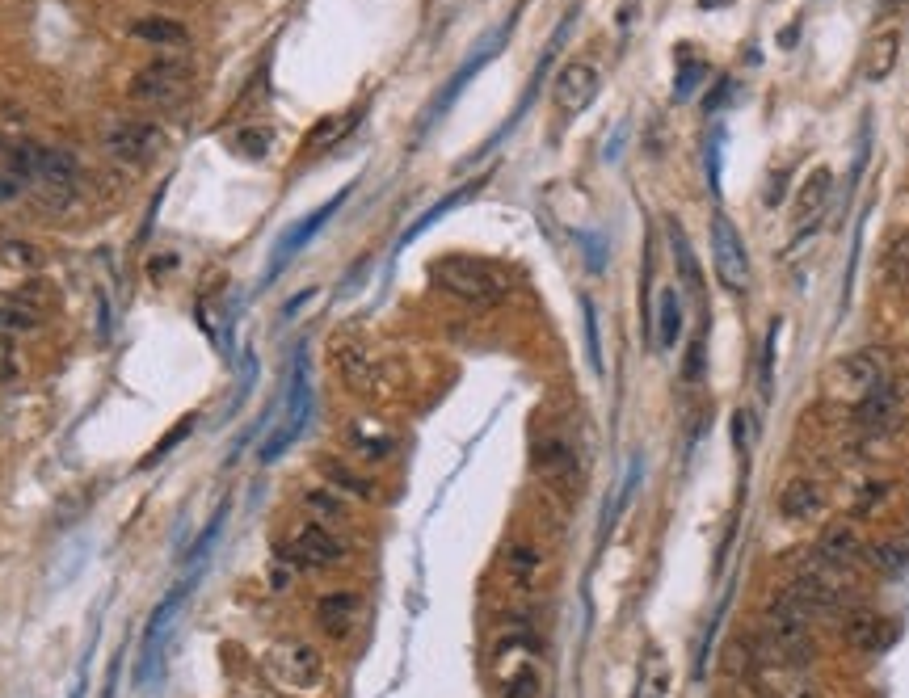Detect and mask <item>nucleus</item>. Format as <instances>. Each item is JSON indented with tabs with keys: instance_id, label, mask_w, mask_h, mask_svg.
Returning a JSON list of instances; mask_svg holds the SVG:
<instances>
[{
	"instance_id": "nucleus-22",
	"label": "nucleus",
	"mask_w": 909,
	"mask_h": 698,
	"mask_svg": "<svg viewBox=\"0 0 909 698\" xmlns=\"http://www.w3.org/2000/svg\"><path fill=\"white\" fill-rule=\"evenodd\" d=\"M316 471L325 476V484H329V488H337V492H341V497H354V501H367V505L379 497L375 480H371V476H362V471H358L350 459H341V455H320V459H316Z\"/></svg>"
},
{
	"instance_id": "nucleus-41",
	"label": "nucleus",
	"mask_w": 909,
	"mask_h": 698,
	"mask_svg": "<svg viewBox=\"0 0 909 698\" xmlns=\"http://www.w3.org/2000/svg\"><path fill=\"white\" fill-rule=\"evenodd\" d=\"M682 375H686V383H699V375H703V337H695V341H691V349H686V366H682Z\"/></svg>"
},
{
	"instance_id": "nucleus-2",
	"label": "nucleus",
	"mask_w": 909,
	"mask_h": 698,
	"mask_svg": "<svg viewBox=\"0 0 909 698\" xmlns=\"http://www.w3.org/2000/svg\"><path fill=\"white\" fill-rule=\"evenodd\" d=\"M758 644L762 652L771 656L779 665H792V669H804L817 661V640H813V619L796 606L787 602L783 593L779 598L766 602L762 610V631H758Z\"/></svg>"
},
{
	"instance_id": "nucleus-30",
	"label": "nucleus",
	"mask_w": 909,
	"mask_h": 698,
	"mask_svg": "<svg viewBox=\"0 0 909 698\" xmlns=\"http://www.w3.org/2000/svg\"><path fill=\"white\" fill-rule=\"evenodd\" d=\"M299 505H303V513H308L312 522H346L350 518V505H346V497H341L337 488H329V484H312V488H303V497H299Z\"/></svg>"
},
{
	"instance_id": "nucleus-13",
	"label": "nucleus",
	"mask_w": 909,
	"mask_h": 698,
	"mask_svg": "<svg viewBox=\"0 0 909 698\" xmlns=\"http://www.w3.org/2000/svg\"><path fill=\"white\" fill-rule=\"evenodd\" d=\"M514 26H518V13H510V17H505V22H501V30H493V34H489V38H484V43H480V47H476V51L468 55V59H463V68H459V72L451 76V85H447V89H442V93H438V101H434V110H430V118H426V122H438L442 114H447V110H451V101H455V97H459L463 89H468V85H472V76H476V72H480L484 64H489V59H493V55H501V47H505V43H510V34H514Z\"/></svg>"
},
{
	"instance_id": "nucleus-1",
	"label": "nucleus",
	"mask_w": 909,
	"mask_h": 698,
	"mask_svg": "<svg viewBox=\"0 0 909 698\" xmlns=\"http://www.w3.org/2000/svg\"><path fill=\"white\" fill-rule=\"evenodd\" d=\"M261 669H266L270 686L295 698H316L329 682V661L312 640H299V635H287V640H274L261 656Z\"/></svg>"
},
{
	"instance_id": "nucleus-18",
	"label": "nucleus",
	"mask_w": 909,
	"mask_h": 698,
	"mask_svg": "<svg viewBox=\"0 0 909 698\" xmlns=\"http://www.w3.org/2000/svg\"><path fill=\"white\" fill-rule=\"evenodd\" d=\"M522 648H531V635L501 640V652L514 656L510 669H501V677H497V694L501 698H539V686H543L539 665L531 661V652H522Z\"/></svg>"
},
{
	"instance_id": "nucleus-17",
	"label": "nucleus",
	"mask_w": 909,
	"mask_h": 698,
	"mask_svg": "<svg viewBox=\"0 0 909 698\" xmlns=\"http://www.w3.org/2000/svg\"><path fill=\"white\" fill-rule=\"evenodd\" d=\"M362 623V593L354 589H333L316 602V627L329 635L333 644H346Z\"/></svg>"
},
{
	"instance_id": "nucleus-36",
	"label": "nucleus",
	"mask_w": 909,
	"mask_h": 698,
	"mask_svg": "<svg viewBox=\"0 0 909 698\" xmlns=\"http://www.w3.org/2000/svg\"><path fill=\"white\" fill-rule=\"evenodd\" d=\"M232 148L240 156H249V160H266L270 148H274V131H266V127H240L232 135Z\"/></svg>"
},
{
	"instance_id": "nucleus-44",
	"label": "nucleus",
	"mask_w": 909,
	"mask_h": 698,
	"mask_svg": "<svg viewBox=\"0 0 909 698\" xmlns=\"http://www.w3.org/2000/svg\"><path fill=\"white\" fill-rule=\"evenodd\" d=\"M729 93H733V80H729V76H720L716 93H707V114H712V110H720L724 101H729Z\"/></svg>"
},
{
	"instance_id": "nucleus-33",
	"label": "nucleus",
	"mask_w": 909,
	"mask_h": 698,
	"mask_svg": "<svg viewBox=\"0 0 909 698\" xmlns=\"http://www.w3.org/2000/svg\"><path fill=\"white\" fill-rule=\"evenodd\" d=\"M539 568H543L539 547H531V543H514L510 551H505V572H510L518 585H531V581L539 577Z\"/></svg>"
},
{
	"instance_id": "nucleus-26",
	"label": "nucleus",
	"mask_w": 909,
	"mask_h": 698,
	"mask_svg": "<svg viewBox=\"0 0 909 698\" xmlns=\"http://www.w3.org/2000/svg\"><path fill=\"white\" fill-rule=\"evenodd\" d=\"M131 34L139 38V43H148V47H160V51H181L190 43V30L173 22V17L165 13H152V17H139V22L131 26Z\"/></svg>"
},
{
	"instance_id": "nucleus-34",
	"label": "nucleus",
	"mask_w": 909,
	"mask_h": 698,
	"mask_svg": "<svg viewBox=\"0 0 909 698\" xmlns=\"http://www.w3.org/2000/svg\"><path fill=\"white\" fill-rule=\"evenodd\" d=\"M581 324H585V358H590V371L602 379L606 375V362H602V337H598V312H594V299L581 295Z\"/></svg>"
},
{
	"instance_id": "nucleus-38",
	"label": "nucleus",
	"mask_w": 909,
	"mask_h": 698,
	"mask_svg": "<svg viewBox=\"0 0 909 698\" xmlns=\"http://www.w3.org/2000/svg\"><path fill=\"white\" fill-rule=\"evenodd\" d=\"M0 257H5L9 265H17V270H38V265H43V253H38L34 244H26V240L0 244Z\"/></svg>"
},
{
	"instance_id": "nucleus-4",
	"label": "nucleus",
	"mask_w": 909,
	"mask_h": 698,
	"mask_svg": "<svg viewBox=\"0 0 909 698\" xmlns=\"http://www.w3.org/2000/svg\"><path fill=\"white\" fill-rule=\"evenodd\" d=\"M194 581H198V572H186V577H181V581L165 593V598H160V606L152 610V619H148V627H144V644H139V665H135V686H139V690H148V686L156 682L160 648H165V640H169V631H173V623H177L181 606H186V598L194 593Z\"/></svg>"
},
{
	"instance_id": "nucleus-9",
	"label": "nucleus",
	"mask_w": 909,
	"mask_h": 698,
	"mask_svg": "<svg viewBox=\"0 0 909 698\" xmlns=\"http://www.w3.org/2000/svg\"><path fill=\"white\" fill-rule=\"evenodd\" d=\"M190 64L186 59H156L131 80V97L144 106H177L190 93Z\"/></svg>"
},
{
	"instance_id": "nucleus-20",
	"label": "nucleus",
	"mask_w": 909,
	"mask_h": 698,
	"mask_svg": "<svg viewBox=\"0 0 909 698\" xmlns=\"http://www.w3.org/2000/svg\"><path fill=\"white\" fill-rule=\"evenodd\" d=\"M859 556H863V539H859V526L855 522L825 526V535L817 539V551H813V560L821 568H830V572H846Z\"/></svg>"
},
{
	"instance_id": "nucleus-3",
	"label": "nucleus",
	"mask_w": 909,
	"mask_h": 698,
	"mask_svg": "<svg viewBox=\"0 0 909 698\" xmlns=\"http://www.w3.org/2000/svg\"><path fill=\"white\" fill-rule=\"evenodd\" d=\"M430 278H434L438 291L455 295L459 303H468V307H493V303L505 299V291H510V282H505V274L497 270V265L480 261V257H463V253L434 257L430 261Z\"/></svg>"
},
{
	"instance_id": "nucleus-45",
	"label": "nucleus",
	"mask_w": 909,
	"mask_h": 698,
	"mask_svg": "<svg viewBox=\"0 0 909 698\" xmlns=\"http://www.w3.org/2000/svg\"><path fill=\"white\" fill-rule=\"evenodd\" d=\"M623 135H628V122H619V131H615V139L606 143V160H619V143H623Z\"/></svg>"
},
{
	"instance_id": "nucleus-42",
	"label": "nucleus",
	"mask_w": 909,
	"mask_h": 698,
	"mask_svg": "<svg viewBox=\"0 0 909 698\" xmlns=\"http://www.w3.org/2000/svg\"><path fill=\"white\" fill-rule=\"evenodd\" d=\"M888 265H893L901 278H909V236H897L893 240V249H888Z\"/></svg>"
},
{
	"instance_id": "nucleus-7",
	"label": "nucleus",
	"mask_w": 909,
	"mask_h": 698,
	"mask_svg": "<svg viewBox=\"0 0 909 698\" xmlns=\"http://www.w3.org/2000/svg\"><path fill=\"white\" fill-rule=\"evenodd\" d=\"M346 198H350V186L346 190H341V194H333L329 202H325V207H316L308 219H299V223H291V228L287 232H282L278 240H274V253H270V265H266V274H261V286H270L282 270H287V265H291V257H299L303 249H308V244L316 240V232L320 228H325V223L341 211V207H346Z\"/></svg>"
},
{
	"instance_id": "nucleus-15",
	"label": "nucleus",
	"mask_w": 909,
	"mask_h": 698,
	"mask_svg": "<svg viewBox=\"0 0 909 698\" xmlns=\"http://www.w3.org/2000/svg\"><path fill=\"white\" fill-rule=\"evenodd\" d=\"M106 148L114 160H127V164H148L165 152V131L156 127V122H144V118H131V122H118L110 131Z\"/></svg>"
},
{
	"instance_id": "nucleus-27",
	"label": "nucleus",
	"mask_w": 909,
	"mask_h": 698,
	"mask_svg": "<svg viewBox=\"0 0 909 698\" xmlns=\"http://www.w3.org/2000/svg\"><path fill=\"white\" fill-rule=\"evenodd\" d=\"M830 194H834V173L830 169H813V173H808V181H804L800 194H796V219L804 223V228L825 215V202H830Z\"/></svg>"
},
{
	"instance_id": "nucleus-28",
	"label": "nucleus",
	"mask_w": 909,
	"mask_h": 698,
	"mask_svg": "<svg viewBox=\"0 0 909 698\" xmlns=\"http://www.w3.org/2000/svg\"><path fill=\"white\" fill-rule=\"evenodd\" d=\"M653 337H657V349H674L682 328H686V307H682V295L674 286H665L661 299H657V316H653Z\"/></svg>"
},
{
	"instance_id": "nucleus-21",
	"label": "nucleus",
	"mask_w": 909,
	"mask_h": 698,
	"mask_svg": "<svg viewBox=\"0 0 909 698\" xmlns=\"http://www.w3.org/2000/svg\"><path fill=\"white\" fill-rule=\"evenodd\" d=\"M834 383L842 392H855V396H867L876 383H884V362L876 349H851L846 358H838L834 366Z\"/></svg>"
},
{
	"instance_id": "nucleus-47",
	"label": "nucleus",
	"mask_w": 909,
	"mask_h": 698,
	"mask_svg": "<svg viewBox=\"0 0 909 698\" xmlns=\"http://www.w3.org/2000/svg\"><path fill=\"white\" fill-rule=\"evenodd\" d=\"M253 698H261V694H253Z\"/></svg>"
},
{
	"instance_id": "nucleus-6",
	"label": "nucleus",
	"mask_w": 909,
	"mask_h": 698,
	"mask_svg": "<svg viewBox=\"0 0 909 698\" xmlns=\"http://www.w3.org/2000/svg\"><path fill=\"white\" fill-rule=\"evenodd\" d=\"M308 417H312V383H308V358H295V375H291V396H287V413H282V421H278V429L274 434L261 442V450H257V459L261 463H274L282 450H287L299 434H303V425H308Z\"/></svg>"
},
{
	"instance_id": "nucleus-43",
	"label": "nucleus",
	"mask_w": 909,
	"mask_h": 698,
	"mask_svg": "<svg viewBox=\"0 0 909 698\" xmlns=\"http://www.w3.org/2000/svg\"><path fill=\"white\" fill-rule=\"evenodd\" d=\"M707 186H712V194L720 190V135L707 143Z\"/></svg>"
},
{
	"instance_id": "nucleus-25",
	"label": "nucleus",
	"mask_w": 909,
	"mask_h": 698,
	"mask_svg": "<svg viewBox=\"0 0 909 698\" xmlns=\"http://www.w3.org/2000/svg\"><path fill=\"white\" fill-rule=\"evenodd\" d=\"M897 59H901V30H880L872 43H867V55H863V80L880 85V80L893 76Z\"/></svg>"
},
{
	"instance_id": "nucleus-31",
	"label": "nucleus",
	"mask_w": 909,
	"mask_h": 698,
	"mask_svg": "<svg viewBox=\"0 0 909 698\" xmlns=\"http://www.w3.org/2000/svg\"><path fill=\"white\" fill-rule=\"evenodd\" d=\"M665 236H670V253H674V265L682 270V282L691 286V291H703V274H699V261H695V249H691V240H686L682 232V223L670 219L665 223Z\"/></svg>"
},
{
	"instance_id": "nucleus-5",
	"label": "nucleus",
	"mask_w": 909,
	"mask_h": 698,
	"mask_svg": "<svg viewBox=\"0 0 909 698\" xmlns=\"http://www.w3.org/2000/svg\"><path fill=\"white\" fill-rule=\"evenodd\" d=\"M707 236H712V265H716V278L724 282V291L745 295L750 291V253H745V240L733 228V219L716 211Z\"/></svg>"
},
{
	"instance_id": "nucleus-8",
	"label": "nucleus",
	"mask_w": 909,
	"mask_h": 698,
	"mask_svg": "<svg viewBox=\"0 0 909 698\" xmlns=\"http://www.w3.org/2000/svg\"><path fill=\"white\" fill-rule=\"evenodd\" d=\"M813 564H817V560H813ZM783 598L796 602V606L808 614V619H834V614H842V606H846L842 585L830 577V568H821V564L796 572V577L787 581Z\"/></svg>"
},
{
	"instance_id": "nucleus-11",
	"label": "nucleus",
	"mask_w": 909,
	"mask_h": 698,
	"mask_svg": "<svg viewBox=\"0 0 909 698\" xmlns=\"http://www.w3.org/2000/svg\"><path fill=\"white\" fill-rule=\"evenodd\" d=\"M598 89H602V72H598L594 59H569V64H564V68L556 72V80H552L556 110L569 114V118H577V114H585V110L594 106Z\"/></svg>"
},
{
	"instance_id": "nucleus-24",
	"label": "nucleus",
	"mask_w": 909,
	"mask_h": 698,
	"mask_svg": "<svg viewBox=\"0 0 909 698\" xmlns=\"http://www.w3.org/2000/svg\"><path fill=\"white\" fill-rule=\"evenodd\" d=\"M855 425L867 429V434H888L897 425V387L893 383H876L867 396H859L855 404Z\"/></svg>"
},
{
	"instance_id": "nucleus-29",
	"label": "nucleus",
	"mask_w": 909,
	"mask_h": 698,
	"mask_svg": "<svg viewBox=\"0 0 909 698\" xmlns=\"http://www.w3.org/2000/svg\"><path fill=\"white\" fill-rule=\"evenodd\" d=\"M484 181H489V177H476V181H468V186H459V190H451V194H447V198H442V202H434V207H430L426 215H421V219L413 223V228H409V232H404V236H400V249H409V244H413V240H417L421 232H430V228H434V223H438V219H447V215H451L455 207H463V202H468V198H476V194L484 190Z\"/></svg>"
},
{
	"instance_id": "nucleus-14",
	"label": "nucleus",
	"mask_w": 909,
	"mask_h": 698,
	"mask_svg": "<svg viewBox=\"0 0 909 698\" xmlns=\"http://www.w3.org/2000/svg\"><path fill=\"white\" fill-rule=\"evenodd\" d=\"M346 450L358 459V463H371V467H379V463H388L392 455H396V446H400V438H396V429L388 425V421H379V417H371V413H362V417H354L350 425H346Z\"/></svg>"
},
{
	"instance_id": "nucleus-46",
	"label": "nucleus",
	"mask_w": 909,
	"mask_h": 698,
	"mask_svg": "<svg viewBox=\"0 0 909 698\" xmlns=\"http://www.w3.org/2000/svg\"><path fill=\"white\" fill-rule=\"evenodd\" d=\"M17 190H22V181H13L9 173H0V198H13Z\"/></svg>"
},
{
	"instance_id": "nucleus-32",
	"label": "nucleus",
	"mask_w": 909,
	"mask_h": 698,
	"mask_svg": "<svg viewBox=\"0 0 909 698\" xmlns=\"http://www.w3.org/2000/svg\"><path fill=\"white\" fill-rule=\"evenodd\" d=\"M707 76H712V68H707V59H699L691 47H682V51H678V80H674V101H686V97H695V89L703 85Z\"/></svg>"
},
{
	"instance_id": "nucleus-39",
	"label": "nucleus",
	"mask_w": 909,
	"mask_h": 698,
	"mask_svg": "<svg viewBox=\"0 0 909 698\" xmlns=\"http://www.w3.org/2000/svg\"><path fill=\"white\" fill-rule=\"evenodd\" d=\"M775 345H779V320L766 328V341H762V396H771V383H775Z\"/></svg>"
},
{
	"instance_id": "nucleus-12",
	"label": "nucleus",
	"mask_w": 909,
	"mask_h": 698,
	"mask_svg": "<svg viewBox=\"0 0 909 698\" xmlns=\"http://www.w3.org/2000/svg\"><path fill=\"white\" fill-rule=\"evenodd\" d=\"M531 471L535 476L556 488V492H581V463H577V450L564 442V438H543L531 450Z\"/></svg>"
},
{
	"instance_id": "nucleus-23",
	"label": "nucleus",
	"mask_w": 909,
	"mask_h": 698,
	"mask_svg": "<svg viewBox=\"0 0 909 698\" xmlns=\"http://www.w3.org/2000/svg\"><path fill=\"white\" fill-rule=\"evenodd\" d=\"M842 640H846V648H855V652H880L888 640H893V631H888L884 614L859 606V610L842 614Z\"/></svg>"
},
{
	"instance_id": "nucleus-10",
	"label": "nucleus",
	"mask_w": 909,
	"mask_h": 698,
	"mask_svg": "<svg viewBox=\"0 0 909 698\" xmlns=\"http://www.w3.org/2000/svg\"><path fill=\"white\" fill-rule=\"evenodd\" d=\"M287 556H291L299 568H337V564H346L350 551H346V543H341L325 522L303 518V522L291 530Z\"/></svg>"
},
{
	"instance_id": "nucleus-40",
	"label": "nucleus",
	"mask_w": 909,
	"mask_h": 698,
	"mask_svg": "<svg viewBox=\"0 0 909 698\" xmlns=\"http://www.w3.org/2000/svg\"><path fill=\"white\" fill-rule=\"evenodd\" d=\"M350 127V118H325V122H320V127L308 135V148H320V143H329V139H337L341 131H346Z\"/></svg>"
},
{
	"instance_id": "nucleus-16",
	"label": "nucleus",
	"mask_w": 909,
	"mask_h": 698,
	"mask_svg": "<svg viewBox=\"0 0 909 698\" xmlns=\"http://www.w3.org/2000/svg\"><path fill=\"white\" fill-rule=\"evenodd\" d=\"M333 371L337 379L350 387L354 396H375L379 387H383V371H379V362L367 345H358V341H341L333 345Z\"/></svg>"
},
{
	"instance_id": "nucleus-37",
	"label": "nucleus",
	"mask_w": 909,
	"mask_h": 698,
	"mask_svg": "<svg viewBox=\"0 0 909 698\" xmlns=\"http://www.w3.org/2000/svg\"><path fill=\"white\" fill-rule=\"evenodd\" d=\"M888 492H893V484H888V480H867V484H859V497H855V518H867V513H872L876 505H884V501H888Z\"/></svg>"
},
{
	"instance_id": "nucleus-19",
	"label": "nucleus",
	"mask_w": 909,
	"mask_h": 698,
	"mask_svg": "<svg viewBox=\"0 0 909 698\" xmlns=\"http://www.w3.org/2000/svg\"><path fill=\"white\" fill-rule=\"evenodd\" d=\"M775 505H779V513L787 522H813V518L825 513V484L813 480V476H792L779 488Z\"/></svg>"
},
{
	"instance_id": "nucleus-35",
	"label": "nucleus",
	"mask_w": 909,
	"mask_h": 698,
	"mask_svg": "<svg viewBox=\"0 0 909 698\" xmlns=\"http://www.w3.org/2000/svg\"><path fill=\"white\" fill-rule=\"evenodd\" d=\"M863 560L876 572H901L909 564V547L905 543H872V547H863Z\"/></svg>"
}]
</instances>
